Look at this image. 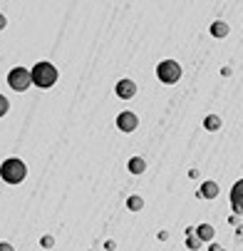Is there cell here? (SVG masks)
<instances>
[{
	"label": "cell",
	"instance_id": "cell-1",
	"mask_svg": "<svg viewBox=\"0 0 243 251\" xmlns=\"http://www.w3.org/2000/svg\"><path fill=\"white\" fill-rule=\"evenodd\" d=\"M30 80H32V85L47 90V87H52V85L60 80V73H57V67H55L52 62L43 60V62H38V65L30 70Z\"/></svg>",
	"mask_w": 243,
	"mask_h": 251
},
{
	"label": "cell",
	"instance_id": "cell-2",
	"mask_svg": "<svg viewBox=\"0 0 243 251\" xmlns=\"http://www.w3.org/2000/svg\"><path fill=\"white\" fill-rule=\"evenodd\" d=\"M0 176H3L8 184H20V182H25V176H27V167H25L22 159L10 157V159H5L3 164H0Z\"/></svg>",
	"mask_w": 243,
	"mask_h": 251
},
{
	"label": "cell",
	"instance_id": "cell-3",
	"mask_svg": "<svg viewBox=\"0 0 243 251\" xmlns=\"http://www.w3.org/2000/svg\"><path fill=\"white\" fill-rule=\"evenodd\" d=\"M156 77L164 85H177L181 80V65L177 60H161L156 65Z\"/></svg>",
	"mask_w": 243,
	"mask_h": 251
},
{
	"label": "cell",
	"instance_id": "cell-4",
	"mask_svg": "<svg viewBox=\"0 0 243 251\" xmlns=\"http://www.w3.org/2000/svg\"><path fill=\"white\" fill-rule=\"evenodd\" d=\"M8 85H10L15 92H25V90L32 85V80H30V70H25V67H13V70H10V75H8Z\"/></svg>",
	"mask_w": 243,
	"mask_h": 251
},
{
	"label": "cell",
	"instance_id": "cell-5",
	"mask_svg": "<svg viewBox=\"0 0 243 251\" xmlns=\"http://www.w3.org/2000/svg\"><path fill=\"white\" fill-rule=\"evenodd\" d=\"M136 125H139V117H136L134 112H119V115H117V127H119L122 132H134Z\"/></svg>",
	"mask_w": 243,
	"mask_h": 251
},
{
	"label": "cell",
	"instance_id": "cell-6",
	"mask_svg": "<svg viewBox=\"0 0 243 251\" xmlns=\"http://www.w3.org/2000/svg\"><path fill=\"white\" fill-rule=\"evenodd\" d=\"M114 92H117L119 100H132L136 95V82L134 80H119L117 87H114Z\"/></svg>",
	"mask_w": 243,
	"mask_h": 251
},
{
	"label": "cell",
	"instance_id": "cell-7",
	"mask_svg": "<svg viewBox=\"0 0 243 251\" xmlns=\"http://www.w3.org/2000/svg\"><path fill=\"white\" fill-rule=\"evenodd\" d=\"M199 194H201L203 199H216V197H219V184H216V182H203Z\"/></svg>",
	"mask_w": 243,
	"mask_h": 251
},
{
	"label": "cell",
	"instance_id": "cell-8",
	"mask_svg": "<svg viewBox=\"0 0 243 251\" xmlns=\"http://www.w3.org/2000/svg\"><path fill=\"white\" fill-rule=\"evenodd\" d=\"M214 236H216V231H214L211 224H201V226L196 229V239H199V241H211Z\"/></svg>",
	"mask_w": 243,
	"mask_h": 251
},
{
	"label": "cell",
	"instance_id": "cell-9",
	"mask_svg": "<svg viewBox=\"0 0 243 251\" xmlns=\"http://www.w3.org/2000/svg\"><path fill=\"white\" fill-rule=\"evenodd\" d=\"M241 192H243V182H236V187L231 189V206L236 209V214H241Z\"/></svg>",
	"mask_w": 243,
	"mask_h": 251
},
{
	"label": "cell",
	"instance_id": "cell-10",
	"mask_svg": "<svg viewBox=\"0 0 243 251\" xmlns=\"http://www.w3.org/2000/svg\"><path fill=\"white\" fill-rule=\"evenodd\" d=\"M228 32H231V27H228L226 23H221V20H216V23L211 25V35H214V38H226Z\"/></svg>",
	"mask_w": 243,
	"mask_h": 251
},
{
	"label": "cell",
	"instance_id": "cell-11",
	"mask_svg": "<svg viewBox=\"0 0 243 251\" xmlns=\"http://www.w3.org/2000/svg\"><path fill=\"white\" fill-rule=\"evenodd\" d=\"M144 169H147V162H144L142 157H132V159H129V172H132V174H142Z\"/></svg>",
	"mask_w": 243,
	"mask_h": 251
},
{
	"label": "cell",
	"instance_id": "cell-12",
	"mask_svg": "<svg viewBox=\"0 0 243 251\" xmlns=\"http://www.w3.org/2000/svg\"><path fill=\"white\" fill-rule=\"evenodd\" d=\"M203 127H206L208 132H216V129L221 127V117H219V115H208L206 122H203Z\"/></svg>",
	"mask_w": 243,
	"mask_h": 251
},
{
	"label": "cell",
	"instance_id": "cell-13",
	"mask_svg": "<svg viewBox=\"0 0 243 251\" xmlns=\"http://www.w3.org/2000/svg\"><path fill=\"white\" fill-rule=\"evenodd\" d=\"M127 206L132 209V211H139L144 206V201H142V197H129V201H127Z\"/></svg>",
	"mask_w": 243,
	"mask_h": 251
},
{
	"label": "cell",
	"instance_id": "cell-14",
	"mask_svg": "<svg viewBox=\"0 0 243 251\" xmlns=\"http://www.w3.org/2000/svg\"><path fill=\"white\" fill-rule=\"evenodd\" d=\"M8 110H10L8 97H5V95H0V117H5V115H8Z\"/></svg>",
	"mask_w": 243,
	"mask_h": 251
},
{
	"label": "cell",
	"instance_id": "cell-15",
	"mask_svg": "<svg viewBox=\"0 0 243 251\" xmlns=\"http://www.w3.org/2000/svg\"><path fill=\"white\" fill-rule=\"evenodd\" d=\"M40 244H43V246H45V249H52V244H55V239H52V236H50V234H45V236H43V239H40Z\"/></svg>",
	"mask_w": 243,
	"mask_h": 251
},
{
	"label": "cell",
	"instance_id": "cell-16",
	"mask_svg": "<svg viewBox=\"0 0 243 251\" xmlns=\"http://www.w3.org/2000/svg\"><path fill=\"white\" fill-rule=\"evenodd\" d=\"M0 251H15V249H13V244H8V241H0Z\"/></svg>",
	"mask_w": 243,
	"mask_h": 251
},
{
	"label": "cell",
	"instance_id": "cell-17",
	"mask_svg": "<svg viewBox=\"0 0 243 251\" xmlns=\"http://www.w3.org/2000/svg\"><path fill=\"white\" fill-rule=\"evenodd\" d=\"M186 244H189V249H199V246H201V241H199V239H189Z\"/></svg>",
	"mask_w": 243,
	"mask_h": 251
},
{
	"label": "cell",
	"instance_id": "cell-18",
	"mask_svg": "<svg viewBox=\"0 0 243 251\" xmlns=\"http://www.w3.org/2000/svg\"><path fill=\"white\" fill-rule=\"evenodd\" d=\"M5 25H8V20H5V15H3V13H0V30H3Z\"/></svg>",
	"mask_w": 243,
	"mask_h": 251
},
{
	"label": "cell",
	"instance_id": "cell-19",
	"mask_svg": "<svg viewBox=\"0 0 243 251\" xmlns=\"http://www.w3.org/2000/svg\"><path fill=\"white\" fill-rule=\"evenodd\" d=\"M216 251H223V249H221V246H219V249H216Z\"/></svg>",
	"mask_w": 243,
	"mask_h": 251
}]
</instances>
